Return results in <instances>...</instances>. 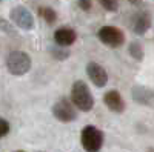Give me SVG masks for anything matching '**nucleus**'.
<instances>
[{"instance_id":"nucleus-21","label":"nucleus","mask_w":154,"mask_h":152,"mask_svg":"<svg viewBox=\"0 0 154 152\" xmlns=\"http://www.w3.org/2000/svg\"><path fill=\"white\" fill-rule=\"evenodd\" d=\"M38 152H43V151H38Z\"/></svg>"},{"instance_id":"nucleus-20","label":"nucleus","mask_w":154,"mask_h":152,"mask_svg":"<svg viewBox=\"0 0 154 152\" xmlns=\"http://www.w3.org/2000/svg\"><path fill=\"white\" fill-rule=\"evenodd\" d=\"M16 152H25V151H16Z\"/></svg>"},{"instance_id":"nucleus-3","label":"nucleus","mask_w":154,"mask_h":152,"mask_svg":"<svg viewBox=\"0 0 154 152\" xmlns=\"http://www.w3.org/2000/svg\"><path fill=\"white\" fill-rule=\"evenodd\" d=\"M82 148L86 152H99L103 146V132L93 124H88L82 129L80 134Z\"/></svg>"},{"instance_id":"nucleus-8","label":"nucleus","mask_w":154,"mask_h":152,"mask_svg":"<svg viewBox=\"0 0 154 152\" xmlns=\"http://www.w3.org/2000/svg\"><path fill=\"white\" fill-rule=\"evenodd\" d=\"M131 97L142 106H154V91L143 85H136L131 89Z\"/></svg>"},{"instance_id":"nucleus-1","label":"nucleus","mask_w":154,"mask_h":152,"mask_svg":"<svg viewBox=\"0 0 154 152\" xmlns=\"http://www.w3.org/2000/svg\"><path fill=\"white\" fill-rule=\"evenodd\" d=\"M71 103L82 112H89L94 108V97L85 82L77 80L71 86Z\"/></svg>"},{"instance_id":"nucleus-9","label":"nucleus","mask_w":154,"mask_h":152,"mask_svg":"<svg viewBox=\"0 0 154 152\" xmlns=\"http://www.w3.org/2000/svg\"><path fill=\"white\" fill-rule=\"evenodd\" d=\"M75 39H77V34L69 26H62L54 32V42L57 46H62V48L71 46L75 42Z\"/></svg>"},{"instance_id":"nucleus-17","label":"nucleus","mask_w":154,"mask_h":152,"mask_svg":"<svg viewBox=\"0 0 154 152\" xmlns=\"http://www.w3.org/2000/svg\"><path fill=\"white\" fill-rule=\"evenodd\" d=\"M8 132H9V123L3 118H0V138L5 137Z\"/></svg>"},{"instance_id":"nucleus-11","label":"nucleus","mask_w":154,"mask_h":152,"mask_svg":"<svg viewBox=\"0 0 154 152\" xmlns=\"http://www.w3.org/2000/svg\"><path fill=\"white\" fill-rule=\"evenodd\" d=\"M151 26V17L148 12H139L133 17V22H131V28L134 31V34L137 35H145L146 31L149 29Z\"/></svg>"},{"instance_id":"nucleus-16","label":"nucleus","mask_w":154,"mask_h":152,"mask_svg":"<svg viewBox=\"0 0 154 152\" xmlns=\"http://www.w3.org/2000/svg\"><path fill=\"white\" fill-rule=\"evenodd\" d=\"M0 31H3V32H6V34H14V28L11 26V23L6 22V20L2 19V17H0Z\"/></svg>"},{"instance_id":"nucleus-4","label":"nucleus","mask_w":154,"mask_h":152,"mask_svg":"<svg viewBox=\"0 0 154 152\" xmlns=\"http://www.w3.org/2000/svg\"><path fill=\"white\" fill-rule=\"evenodd\" d=\"M99 40L109 46V48H119L125 43V34L117 26H102L97 32Z\"/></svg>"},{"instance_id":"nucleus-6","label":"nucleus","mask_w":154,"mask_h":152,"mask_svg":"<svg viewBox=\"0 0 154 152\" xmlns=\"http://www.w3.org/2000/svg\"><path fill=\"white\" fill-rule=\"evenodd\" d=\"M53 115L62 121V123H69V121H74L77 118V114H75V108L74 105L68 98H60L57 100L54 106H53Z\"/></svg>"},{"instance_id":"nucleus-10","label":"nucleus","mask_w":154,"mask_h":152,"mask_svg":"<svg viewBox=\"0 0 154 152\" xmlns=\"http://www.w3.org/2000/svg\"><path fill=\"white\" fill-rule=\"evenodd\" d=\"M103 103L106 105V108L112 112H117V114H122L125 111V101L120 95L119 91L116 89H111L108 91L105 95H103Z\"/></svg>"},{"instance_id":"nucleus-13","label":"nucleus","mask_w":154,"mask_h":152,"mask_svg":"<svg viewBox=\"0 0 154 152\" xmlns=\"http://www.w3.org/2000/svg\"><path fill=\"white\" fill-rule=\"evenodd\" d=\"M128 52L131 54V57L133 58H136L137 61H142L143 60V48H142V45H140L139 42H133V43H130V46H128Z\"/></svg>"},{"instance_id":"nucleus-2","label":"nucleus","mask_w":154,"mask_h":152,"mask_svg":"<svg viewBox=\"0 0 154 152\" xmlns=\"http://www.w3.org/2000/svg\"><path fill=\"white\" fill-rule=\"evenodd\" d=\"M31 66L32 60L25 51H12L6 57V68L12 75H17V77L25 75L31 71Z\"/></svg>"},{"instance_id":"nucleus-12","label":"nucleus","mask_w":154,"mask_h":152,"mask_svg":"<svg viewBox=\"0 0 154 152\" xmlns=\"http://www.w3.org/2000/svg\"><path fill=\"white\" fill-rule=\"evenodd\" d=\"M37 12H38V16H40L49 25H53L57 20V12L53 8H49V6H40V8L37 9Z\"/></svg>"},{"instance_id":"nucleus-15","label":"nucleus","mask_w":154,"mask_h":152,"mask_svg":"<svg viewBox=\"0 0 154 152\" xmlns=\"http://www.w3.org/2000/svg\"><path fill=\"white\" fill-rule=\"evenodd\" d=\"M99 2L102 3V6H103L106 11H111V12H116L119 9V5H117V0H99Z\"/></svg>"},{"instance_id":"nucleus-7","label":"nucleus","mask_w":154,"mask_h":152,"mask_svg":"<svg viewBox=\"0 0 154 152\" xmlns=\"http://www.w3.org/2000/svg\"><path fill=\"white\" fill-rule=\"evenodd\" d=\"M86 74L89 80H91L97 88H103L108 83V72L103 66H100L96 61H89L86 65Z\"/></svg>"},{"instance_id":"nucleus-22","label":"nucleus","mask_w":154,"mask_h":152,"mask_svg":"<svg viewBox=\"0 0 154 152\" xmlns=\"http://www.w3.org/2000/svg\"><path fill=\"white\" fill-rule=\"evenodd\" d=\"M0 2H2V0H0Z\"/></svg>"},{"instance_id":"nucleus-5","label":"nucleus","mask_w":154,"mask_h":152,"mask_svg":"<svg viewBox=\"0 0 154 152\" xmlns=\"http://www.w3.org/2000/svg\"><path fill=\"white\" fill-rule=\"evenodd\" d=\"M9 17H11V22L17 25L20 29H25V31L34 29V17L28 8H25L22 5L14 6L9 12Z\"/></svg>"},{"instance_id":"nucleus-18","label":"nucleus","mask_w":154,"mask_h":152,"mask_svg":"<svg viewBox=\"0 0 154 152\" xmlns=\"http://www.w3.org/2000/svg\"><path fill=\"white\" fill-rule=\"evenodd\" d=\"M79 6L83 11H89L91 9V0H79Z\"/></svg>"},{"instance_id":"nucleus-19","label":"nucleus","mask_w":154,"mask_h":152,"mask_svg":"<svg viewBox=\"0 0 154 152\" xmlns=\"http://www.w3.org/2000/svg\"><path fill=\"white\" fill-rule=\"evenodd\" d=\"M148 152H154V148H149V149H148Z\"/></svg>"},{"instance_id":"nucleus-14","label":"nucleus","mask_w":154,"mask_h":152,"mask_svg":"<svg viewBox=\"0 0 154 152\" xmlns=\"http://www.w3.org/2000/svg\"><path fill=\"white\" fill-rule=\"evenodd\" d=\"M49 52H51V55H53L56 60H66L69 57V54H71L66 48H62V46H57V45L51 48Z\"/></svg>"}]
</instances>
